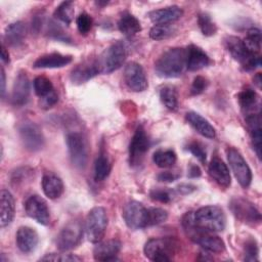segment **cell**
Returning <instances> with one entry per match:
<instances>
[{"mask_svg":"<svg viewBox=\"0 0 262 262\" xmlns=\"http://www.w3.org/2000/svg\"><path fill=\"white\" fill-rule=\"evenodd\" d=\"M182 227L186 235L196 245L210 253L220 254L225 251L224 242L214 232L196 227L192 221V212H187L181 220Z\"/></svg>","mask_w":262,"mask_h":262,"instance_id":"obj_1","label":"cell"},{"mask_svg":"<svg viewBox=\"0 0 262 262\" xmlns=\"http://www.w3.org/2000/svg\"><path fill=\"white\" fill-rule=\"evenodd\" d=\"M159 77L177 78L186 70V48L174 47L164 51L155 63Z\"/></svg>","mask_w":262,"mask_h":262,"instance_id":"obj_2","label":"cell"},{"mask_svg":"<svg viewBox=\"0 0 262 262\" xmlns=\"http://www.w3.org/2000/svg\"><path fill=\"white\" fill-rule=\"evenodd\" d=\"M179 246V242L172 236L154 237L145 243L143 252L145 257L151 261H171L176 255Z\"/></svg>","mask_w":262,"mask_h":262,"instance_id":"obj_3","label":"cell"},{"mask_svg":"<svg viewBox=\"0 0 262 262\" xmlns=\"http://www.w3.org/2000/svg\"><path fill=\"white\" fill-rule=\"evenodd\" d=\"M193 224L207 231L219 232L226 226L224 211L218 206H205L192 212Z\"/></svg>","mask_w":262,"mask_h":262,"instance_id":"obj_4","label":"cell"},{"mask_svg":"<svg viewBox=\"0 0 262 262\" xmlns=\"http://www.w3.org/2000/svg\"><path fill=\"white\" fill-rule=\"evenodd\" d=\"M66 142L69 150V156L74 167L84 169L88 162V142L85 135L79 130L69 131L66 135Z\"/></svg>","mask_w":262,"mask_h":262,"instance_id":"obj_5","label":"cell"},{"mask_svg":"<svg viewBox=\"0 0 262 262\" xmlns=\"http://www.w3.org/2000/svg\"><path fill=\"white\" fill-rule=\"evenodd\" d=\"M224 45L231 56L241 62L247 71H253L261 67L260 54H254L247 50L243 40L235 36H228L224 39Z\"/></svg>","mask_w":262,"mask_h":262,"instance_id":"obj_6","label":"cell"},{"mask_svg":"<svg viewBox=\"0 0 262 262\" xmlns=\"http://www.w3.org/2000/svg\"><path fill=\"white\" fill-rule=\"evenodd\" d=\"M127 57V47L123 41H116L110 45L98 57L97 63L102 74H111L120 69Z\"/></svg>","mask_w":262,"mask_h":262,"instance_id":"obj_7","label":"cell"},{"mask_svg":"<svg viewBox=\"0 0 262 262\" xmlns=\"http://www.w3.org/2000/svg\"><path fill=\"white\" fill-rule=\"evenodd\" d=\"M107 227L106 211L102 207L92 208L85 222V231L89 242L97 244L102 241Z\"/></svg>","mask_w":262,"mask_h":262,"instance_id":"obj_8","label":"cell"},{"mask_svg":"<svg viewBox=\"0 0 262 262\" xmlns=\"http://www.w3.org/2000/svg\"><path fill=\"white\" fill-rule=\"evenodd\" d=\"M83 224L79 219L67 223L56 237V247L59 251L66 252L75 249L83 237Z\"/></svg>","mask_w":262,"mask_h":262,"instance_id":"obj_9","label":"cell"},{"mask_svg":"<svg viewBox=\"0 0 262 262\" xmlns=\"http://www.w3.org/2000/svg\"><path fill=\"white\" fill-rule=\"evenodd\" d=\"M229 208L235 218L241 222L252 226L258 225L261 222V214L259 210L253 203L245 198H232L229 203Z\"/></svg>","mask_w":262,"mask_h":262,"instance_id":"obj_10","label":"cell"},{"mask_svg":"<svg viewBox=\"0 0 262 262\" xmlns=\"http://www.w3.org/2000/svg\"><path fill=\"white\" fill-rule=\"evenodd\" d=\"M227 160L231 171L243 188H248L252 181V171L242 154L234 147H228L226 150Z\"/></svg>","mask_w":262,"mask_h":262,"instance_id":"obj_11","label":"cell"},{"mask_svg":"<svg viewBox=\"0 0 262 262\" xmlns=\"http://www.w3.org/2000/svg\"><path fill=\"white\" fill-rule=\"evenodd\" d=\"M18 134L25 148L30 151H38L44 146L45 139L42 130L34 122L26 121L19 124Z\"/></svg>","mask_w":262,"mask_h":262,"instance_id":"obj_12","label":"cell"},{"mask_svg":"<svg viewBox=\"0 0 262 262\" xmlns=\"http://www.w3.org/2000/svg\"><path fill=\"white\" fill-rule=\"evenodd\" d=\"M149 148V139L144 128L139 125L129 144V163L132 167H138L141 165L146 151Z\"/></svg>","mask_w":262,"mask_h":262,"instance_id":"obj_13","label":"cell"},{"mask_svg":"<svg viewBox=\"0 0 262 262\" xmlns=\"http://www.w3.org/2000/svg\"><path fill=\"white\" fill-rule=\"evenodd\" d=\"M122 216L126 225L132 230L147 227V208L137 201L128 202L123 208Z\"/></svg>","mask_w":262,"mask_h":262,"instance_id":"obj_14","label":"cell"},{"mask_svg":"<svg viewBox=\"0 0 262 262\" xmlns=\"http://www.w3.org/2000/svg\"><path fill=\"white\" fill-rule=\"evenodd\" d=\"M124 81L127 87L134 92H142L148 86L142 66L135 61H130L125 67Z\"/></svg>","mask_w":262,"mask_h":262,"instance_id":"obj_15","label":"cell"},{"mask_svg":"<svg viewBox=\"0 0 262 262\" xmlns=\"http://www.w3.org/2000/svg\"><path fill=\"white\" fill-rule=\"evenodd\" d=\"M27 215L42 225H48L50 222V213L46 202L37 194L31 195L25 203Z\"/></svg>","mask_w":262,"mask_h":262,"instance_id":"obj_16","label":"cell"},{"mask_svg":"<svg viewBox=\"0 0 262 262\" xmlns=\"http://www.w3.org/2000/svg\"><path fill=\"white\" fill-rule=\"evenodd\" d=\"M30 96V80L27 74L20 71L13 83L11 92V102L15 106L26 104Z\"/></svg>","mask_w":262,"mask_h":262,"instance_id":"obj_17","label":"cell"},{"mask_svg":"<svg viewBox=\"0 0 262 262\" xmlns=\"http://www.w3.org/2000/svg\"><path fill=\"white\" fill-rule=\"evenodd\" d=\"M208 173L210 177L221 187L227 188L231 184V176L226 164L219 159L214 157L208 167Z\"/></svg>","mask_w":262,"mask_h":262,"instance_id":"obj_18","label":"cell"},{"mask_svg":"<svg viewBox=\"0 0 262 262\" xmlns=\"http://www.w3.org/2000/svg\"><path fill=\"white\" fill-rule=\"evenodd\" d=\"M122 243L118 239H108L96 244L93 250V257L96 261H114L118 260L117 255L121 251Z\"/></svg>","mask_w":262,"mask_h":262,"instance_id":"obj_19","label":"cell"},{"mask_svg":"<svg viewBox=\"0 0 262 262\" xmlns=\"http://www.w3.org/2000/svg\"><path fill=\"white\" fill-rule=\"evenodd\" d=\"M246 124L251 136L253 148L260 160L261 158V140H262V128H261V112L246 115Z\"/></svg>","mask_w":262,"mask_h":262,"instance_id":"obj_20","label":"cell"},{"mask_svg":"<svg viewBox=\"0 0 262 262\" xmlns=\"http://www.w3.org/2000/svg\"><path fill=\"white\" fill-rule=\"evenodd\" d=\"M16 246L20 252L25 254L32 253L38 245L39 237L37 231L29 226H20L15 236Z\"/></svg>","mask_w":262,"mask_h":262,"instance_id":"obj_21","label":"cell"},{"mask_svg":"<svg viewBox=\"0 0 262 262\" xmlns=\"http://www.w3.org/2000/svg\"><path fill=\"white\" fill-rule=\"evenodd\" d=\"M100 73L97 60H87L73 69L71 80L75 84H83Z\"/></svg>","mask_w":262,"mask_h":262,"instance_id":"obj_22","label":"cell"},{"mask_svg":"<svg viewBox=\"0 0 262 262\" xmlns=\"http://www.w3.org/2000/svg\"><path fill=\"white\" fill-rule=\"evenodd\" d=\"M183 14V10L177 6L172 5L160 9L149 11L147 16L149 19L157 25H169L173 21L178 20Z\"/></svg>","mask_w":262,"mask_h":262,"instance_id":"obj_23","label":"cell"},{"mask_svg":"<svg viewBox=\"0 0 262 262\" xmlns=\"http://www.w3.org/2000/svg\"><path fill=\"white\" fill-rule=\"evenodd\" d=\"M210 63V57L200 47L189 45L186 48V69L188 71H199Z\"/></svg>","mask_w":262,"mask_h":262,"instance_id":"obj_24","label":"cell"},{"mask_svg":"<svg viewBox=\"0 0 262 262\" xmlns=\"http://www.w3.org/2000/svg\"><path fill=\"white\" fill-rule=\"evenodd\" d=\"M41 184L44 194L51 200L58 199L64 189L61 178L52 172L44 173Z\"/></svg>","mask_w":262,"mask_h":262,"instance_id":"obj_25","label":"cell"},{"mask_svg":"<svg viewBox=\"0 0 262 262\" xmlns=\"http://www.w3.org/2000/svg\"><path fill=\"white\" fill-rule=\"evenodd\" d=\"M187 123L202 136L213 139L216 136L215 128L210 124V122L203 116L195 112H188L185 116Z\"/></svg>","mask_w":262,"mask_h":262,"instance_id":"obj_26","label":"cell"},{"mask_svg":"<svg viewBox=\"0 0 262 262\" xmlns=\"http://www.w3.org/2000/svg\"><path fill=\"white\" fill-rule=\"evenodd\" d=\"M73 57L71 55H63L60 53H50L38 57L33 63L35 69H57L71 63Z\"/></svg>","mask_w":262,"mask_h":262,"instance_id":"obj_27","label":"cell"},{"mask_svg":"<svg viewBox=\"0 0 262 262\" xmlns=\"http://www.w3.org/2000/svg\"><path fill=\"white\" fill-rule=\"evenodd\" d=\"M0 204H1V227L9 225L14 217L15 203L12 194L7 189H1L0 191Z\"/></svg>","mask_w":262,"mask_h":262,"instance_id":"obj_28","label":"cell"},{"mask_svg":"<svg viewBox=\"0 0 262 262\" xmlns=\"http://www.w3.org/2000/svg\"><path fill=\"white\" fill-rule=\"evenodd\" d=\"M27 36V27L23 21H15L8 25L4 32L5 42L12 47L19 46Z\"/></svg>","mask_w":262,"mask_h":262,"instance_id":"obj_29","label":"cell"},{"mask_svg":"<svg viewBox=\"0 0 262 262\" xmlns=\"http://www.w3.org/2000/svg\"><path fill=\"white\" fill-rule=\"evenodd\" d=\"M238 102L245 115L260 112V100L258 94L253 89H245L238 93Z\"/></svg>","mask_w":262,"mask_h":262,"instance_id":"obj_30","label":"cell"},{"mask_svg":"<svg viewBox=\"0 0 262 262\" xmlns=\"http://www.w3.org/2000/svg\"><path fill=\"white\" fill-rule=\"evenodd\" d=\"M112 164L103 147L100 148V151L94 163V179L95 181L104 180L111 173Z\"/></svg>","mask_w":262,"mask_h":262,"instance_id":"obj_31","label":"cell"},{"mask_svg":"<svg viewBox=\"0 0 262 262\" xmlns=\"http://www.w3.org/2000/svg\"><path fill=\"white\" fill-rule=\"evenodd\" d=\"M118 28L120 32L125 36H133L141 31L139 20L129 12H124L121 15L118 21Z\"/></svg>","mask_w":262,"mask_h":262,"instance_id":"obj_32","label":"cell"},{"mask_svg":"<svg viewBox=\"0 0 262 262\" xmlns=\"http://www.w3.org/2000/svg\"><path fill=\"white\" fill-rule=\"evenodd\" d=\"M160 99L168 110L176 111L178 108V95L174 86H163L160 89Z\"/></svg>","mask_w":262,"mask_h":262,"instance_id":"obj_33","label":"cell"},{"mask_svg":"<svg viewBox=\"0 0 262 262\" xmlns=\"http://www.w3.org/2000/svg\"><path fill=\"white\" fill-rule=\"evenodd\" d=\"M154 163L160 168H170L177 161V156L172 149H158L152 155Z\"/></svg>","mask_w":262,"mask_h":262,"instance_id":"obj_34","label":"cell"},{"mask_svg":"<svg viewBox=\"0 0 262 262\" xmlns=\"http://www.w3.org/2000/svg\"><path fill=\"white\" fill-rule=\"evenodd\" d=\"M243 42L249 52L259 54L261 49V31L257 28H251Z\"/></svg>","mask_w":262,"mask_h":262,"instance_id":"obj_35","label":"cell"},{"mask_svg":"<svg viewBox=\"0 0 262 262\" xmlns=\"http://www.w3.org/2000/svg\"><path fill=\"white\" fill-rule=\"evenodd\" d=\"M74 2L66 1L60 3L54 10L53 16L66 25H70L74 18Z\"/></svg>","mask_w":262,"mask_h":262,"instance_id":"obj_36","label":"cell"},{"mask_svg":"<svg viewBox=\"0 0 262 262\" xmlns=\"http://www.w3.org/2000/svg\"><path fill=\"white\" fill-rule=\"evenodd\" d=\"M44 27H45V33L48 37L58 40V41L70 43L71 38L64 33L62 28L58 24H56L54 20H51V19H49L47 21L45 20Z\"/></svg>","mask_w":262,"mask_h":262,"instance_id":"obj_37","label":"cell"},{"mask_svg":"<svg viewBox=\"0 0 262 262\" xmlns=\"http://www.w3.org/2000/svg\"><path fill=\"white\" fill-rule=\"evenodd\" d=\"M198 25L204 36L210 37L216 34L217 27L215 23L212 20L211 16L206 12H201L198 15Z\"/></svg>","mask_w":262,"mask_h":262,"instance_id":"obj_38","label":"cell"},{"mask_svg":"<svg viewBox=\"0 0 262 262\" xmlns=\"http://www.w3.org/2000/svg\"><path fill=\"white\" fill-rule=\"evenodd\" d=\"M33 85H34V91H35L36 95H38L40 98L47 95L52 90H54L51 81L44 76L36 77L34 79Z\"/></svg>","mask_w":262,"mask_h":262,"instance_id":"obj_39","label":"cell"},{"mask_svg":"<svg viewBox=\"0 0 262 262\" xmlns=\"http://www.w3.org/2000/svg\"><path fill=\"white\" fill-rule=\"evenodd\" d=\"M175 30L170 25H156L149 31V37L156 41L168 39L173 35Z\"/></svg>","mask_w":262,"mask_h":262,"instance_id":"obj_40","label":"cell"},{"mask_svg":"<svg viewBox=\"0 0 262 262\" xmlns=\"http://www.w3.org/2000/svg\"><path fill=\"white\" fill-rule=\"evenodd\" d=\"M168 218V212L162 208H147V227L161 224Z\"/></svg>","mask_w":262,"mask_h":262,"instance_id":"obj_41","label":"cell"},{"mask_svg":"<svg viewBox=\"0 0 262 262\" xmlns=\"http://www.w3.org/2000/svg\"><path fill=\"white\" fill-rule=\"evenodd\" d=\"M41 261H60V262H76L82 261V258L74 254H55L50 253L46 254L40 259Z\"/></svg>","mask_w":262,"mask_h":262,"instance_id":"obj_42","label":"cell"},{"mask_svg":"<svg viewBox=\"0 0 262 262\" xmlns=\"http://www.w3.org/2000/svg\"><path fill=\"white\" fill-rule=\"evenodd\" d=\"M245 260L246 261H257L258 260V254H259V249H258V244L255 239L250 238L246 242L245 244Z\"/></svg>","mask_w":262,"mask_h":262,"instance_id":"obj_43","label":"cell"},{"mask_svg":"<svg viewBox=\"0 0 262 262\" xmlns=\"http://www.w3.org/2000/svg\"><path fill=\"white\" fill-rule=\"evenodd\" d=\"M76 24H77V28H78V31L80 32V34L86 35L87 33H89V31L92 28V18L88 13L82 12L77 17Z\"/></svg>","mask_w":262,"mask_h":262,"instance_id":"obj_44","label":"cell"},{"mask_svg":"<svg viewBox=\"0 0 262 262\" xmlns=\"http://www.w3.org/2000/svg\"><path fill=\"white\" fill-rule=\"evenodd\" d=\"M173 191L165 188H154L149 192L151 200L160 203H169L172 200Z\"/></svg>","mask_w":262,"mask_h":262,"instance_id":"obj_45","label":"cell"},{"mask_svg":"<svg viewBox=\"0 0 262 262\" xmlns=\"http://www.w3.org/2000/svg\"><path fill=\"white\" fill-rule=\"evenodd\" d=\"M208 84H209V82H208V80L205 77L196 76L193 79L191 87H190L191 95H199V94L203 93L207 89Z\"/></svg>","mask_w":262,"mask_h":262,"instance_id":"obj_46","label":"cell"},{"mask_svg":"<svg viewBox=\"0 0 262 262\" xmlns=\"http://www.w3.org/2000/svg\"><path fill=\"white\" fill-rule=\"evenodd\" d=\"M186 149L190 154H192L201 163H203V164L206 163V159H207L206 150L204 149V147L199 142H190V143H188V145L186 146Z\"/></svg>","mask_w":262,"mask_h":262,"instance_id":"obj_47","label":"cell"},{"mask_svg":"<svg viewBox=\"0 0 262 262\" xmlns=\"http://www.w3.org/2000/svg\"><path fill=\"white\" fill-rule=\"evenodd\" d=\"M57 101H58V95L55 92V90H52L50 93L40 98V107L44 110H48L52 107Z\"/></svg>","mask_w":262,"mask_h":262,"instance_id":"obj_48","label":"cell"},{"mask_svg":"<svg viewBox=\"0 0 262 262\" xmlns=\"http://www.w3.org/2000/svg\"><path fill=\"white\" fill-rule=\"evenodd\" d=\"M179 176L177 174H175L174 172H170V171H166V172H161L160 174H158L157 179L160 182H173L175 181Z\"/></svg>","mask_w":262,"mask_h":262,"instance_id":"obj_49","label":"cell"},{"mask_svg":"<svg viewBox=\"0 0 262 262\" xmlns=\"http://www.w3.org/2000/svg\"><path fill=\"white\" fill-rule=\"evenodd\" d=\"M196 189V186L193 185V184H190V183H182V184H179L176 188H175V191L180 193V194H189L191 192H193L194 190Z\"/></svg>","mask_w":262,"mask_h":262,"instance_id":"obj_50","label":"cell"},{"mask_svg":"<svg viewBox=\"0 0 262 262\" xmlns=\"http://www.w3.org/2000/svg\"><path fill=\"white\" fill-rule=\"evenodd\" d=\"M202 175V171L198 165L190 164L189 169H188V177L190 178H196Z\"/></svg>","mask_w":262,"mask_h":262,"instance_id":"obj_51","label":"cell"},{"mask_svg":"<svg viewBox=\"0 0 262 262\" xmlns=\"http://www.w3.org/2000/svg\"><path fill=\"white\" fill-rule=\"evenodd\" d=\"M1 60H2L3 63H9V61H10L8 51L6 50V48H5V46L3 44L1 46Z\"/></svg>","mask_w":262,"mask_h":262,"instance_id":"obj_52","label":"cell"},{"mask_svg":"<svg viewBox=\"0 0 262 262\" xmlns=\"http://www.w3.org/2000/svg\"><path fill=\"white\" fill-rule=\"evenodd\" d=\"M1 93L2 96L5 94V72L4 69L1 68Z\"/></svg>","mask_w":262,"mask_h":262,"instance_id":"obj_53","label":"cell"},{"mask_svg":"<svg viewBox=\"0 0 262 262\" xmlns=\"http://www.w3.org/2000/svg\"><path fill=\"white\" fill-rule=\"evenodd\" d=\"M254 84L260 89L261 88V84H262V79H261V74L260 73H257L255 76H254Z\"/></svg>","mask_w":262,"mask_h":262,"instance_id":"obj_54","label":"cell"}]
</instances>
